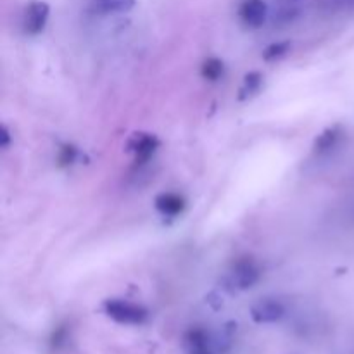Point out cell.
<instances>
[{
	"label": "cell",
	"instance_id": "1",
	"mask_svg": "<svg viewBox=\"0 0 354 354\" xmlns=\"http://www.w3.org/2000/svg\"><path fill=\"white\" fill-rule=\"evenodd\" d=\"M102 310L111 320L121 325H142L149 320V310L142 304L123 299H107Z\"/></svg>",
	"mask_w": 354,
	"mask_h": 354
},
{
	"label": "cell",
	"instance_id": "2",
	"mask_svg": "<svg viewBox=\"0 0 354 354\" xmlns=\"http://www.w3.org/2000/svg\"><path fill=\"white\" fill-rule=\"evenodd\" d=\"M48 16H50V6L44 0H30L24 7L23 12V31L30 37L40 35L47 26Z\"/></svg>",
	"mask_w": 354,
	"mask_h": 354
},
{
	"label": "cell",
	"instance_id": "3",
	"mask_svg": "<svg viewBox=\"0 0 354 354\" xmlns=\"http://www.w3.org/2000/svg\"><path fill=\"white\" fill-rule=\"evenodd\" d=\"M259 277H261V270H259L258 263L245 256L234 263L228 283L239 290H248L259 282Z\"/></svg>",
	"mask_w": 354,
	"mask_h": 354
},
{
	"label": "cell",
	"instance_id": "4",
	"mask_svg": "<svg viewBox=\"0 0 354 354\" xmlns=\"http://www.w3.org/2000/svg\"><path fill=\"white\" fill-rule=\"evenodd\" d=\"M286 315V306L275 297H263L251 306V318L259 325L275 324Z\"/></svg>",
	"mask_w": 354,
	"mask_h": 354
},
{
	"label": "cell",
	"instance_id": "5",
	"mask_svg": "<svg viewBox=\"0 0 354 354\" xmlns=\"http://www.w3.org/2000/svg\"><path fill=\"white\" fill-rule=\"evenodd\" d=\"M239 17L248 28H261L268 17V6L265 0H242L239 7Z\"/></svg>",
	"mask_w": 354,
	"mask_h": 354
},
{
	"label": "cell",
	"instance_id": "6",
	"mask_svg": "<svg viewBox=\"0 0 354 354\" xmlns=\"http://www.w3.org/2000/svg\"><path fill=\"white\" fill-rule=\"evenodd\" d=\"M159 149V138L151 133H135L128 142V151L133 154L135 162H147Z\"/></svg>",
	"mask_w": 354,
	"mask_h": 354
},
{
	"label": "cell",
	"instance_id": "7",
	"mask_svg": "<svg viewBox=\"0 0 354 354\" xmlns=\"http://www.w3.org/2000/svg\"><path fill=\"white\" fill-rule=\"evenodd\" d=\"M154 206L162 216H178L183 213L187 203L180 194L162 192L154 199Z\"/></svg>",
	"mask_w": 354,
	"mask_h": 354
},
{
	"label": "cell",
	"instance_id": "8",
	"mask_svg": "<svg viewBox=\"0 0 354 354\" xmlns=\"http://www.w3.org/2000/svg\"><path fill=\"white\" fill-rule=\"evenodd\" d=\"M137 3V0H90L88 7L93 14H116L128 12Z\"/></svg>",
	"mask_w": 354,
	"mask_h": 354
},
{
	"label": "cell",
	"instance_id": "9",
	"mask_svg": "<svg viewBox=\"0 0 354 354\" xmlns=\"http://www.w3.org/2000/svg\"><path fill=\"white\" fill-rule=\"evenodd\" d=\"M341 137H342V128L339 127V124L328 127L327 130L322 131V133L317 137V140H315V145H313L315 152H317V154H325V152L332 151V149L339 144Z\"/></svg>",
	"mask_w": 354,
	"mask_h": 354
},
{
	"label": "cell",
	"instance_id": "10",
	"mask_svg": "<svg viewBox=\"0 0 354 354\" xmlns=\"http://www.w3.org/2000/svg\"><path fill=\"white\" fill-rule=\"evenodd\" d=\"M263 75L259 71H251L244 76L242 85L239 88V100H248L251 97L258 95L263 86Z\"/></svg>",
	"mask_w": 354,
	"mask_h": 354
},
{
	"label": "cell",
	"instance_id": "11",
	"mask_svg": "<svg viewBox=\"0 0 354 354\" xmlns=\"http://www.w3.org/2000/svg\"><path fill=\"white\" fill-rule=\"evenodd\" d=\"M185 346L190 354L209 348V337L203 328H190L185 335Z\"/></svg>",
	"mask_w": 354,
	"mask_h": 354
},
{
	"label": "cell",
	"instance_id": "12",
	"mask_svg": "<svg viewBox=\"0 0 354 354\" xmlns=\"http://www.w3.org/2000/svg\"><path fill=\"white\" fill-rule=\"evenodd\" d=\"M225 64L221 59L218 57H207L201 66V76L207 82H218L223 76Z\"/></svg>",
	"mask_w": 354,
	"mask_h": 354
},
{
	"label": "cell",
	"instance_id": "13",
	"mask_svg": "<svg viewBox=\"0 0 354 354\" xmlns=\"http://www.w3.org/2000/svg\"><path fill=\"white\" fill-rule=\"evenodd\" d=\"M290 47H292V44H290L289 40L273 41V44H270L268 47L263 50V59H265L266 62H272V61H277V59H282L283 55H287V52L290 50Z\"/></svg>",
	"mask_w": 354,
	"mask_h": 354
},
{
	"label": "cell",
	"instance_id": "14",
	"mask_svg": "<svg viewBox=\"0 0 354 354\" xmlns=\"http://www.w3.org/2000/svg\"><path fill=\"white\" fill-rule=\"evenodd\" d=\"M80 158V151L76 145L73 144H64L61 145L59 149V154H57V162L61 168H68V166L75 165Z\"/></svg>",
	"mask_w": 354,
	"mask_h": 354
},
{
	"label": "cell",
	"instance_id": "15",
	"mask_svg": "<svg viewBox=\"0 0 354 354\" xmlns=\"http://www.w3.org/2000/svg\"><path fill=\"white\" fill-rule=\"evenodd\" d=\"M66 339H68V330H66L64 327L55 328L54 334H52V339H50L52 348H61V346L66 342Z\"/></svg>",
	"mask_w": 354,
	"mask_h": 354
},
{
	"label": "cell",
	"instance_id": "16",
	"mask_svg": "<svg viewBox=\"0 0 354 354\" xmlns=\"http://www.w3.org/2000/svg\"><path fill=\"white\" fill-rule=\"evenodd\" d=\"M10 140H12V137H10V131L9 128L3 124L2 130H0V145H2V149H7L10 145Z\"/></svg>",
	"mask_w": 354,
	"mask_h": 354
},
{
	"label": "cell",
	"instance_id": "17",
	"mask_svg": "<svg viewBox=\"0 0 354 354\" xmlns=\"http://www.w3.org/2000/svg\"><path fill=\"white\" fill-rule=\"evenodd\" d=\"M194 354H214V353L211 351V348H207V349H201V351H197V353H194Z\"/></svg>",
	"mask_w": 354,
	"mask_h": 354
}]
</instances>
